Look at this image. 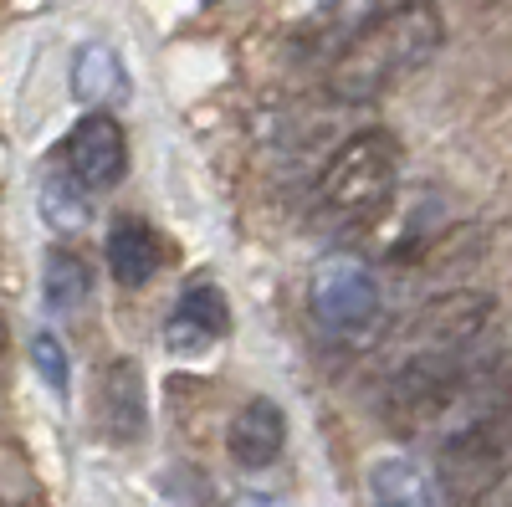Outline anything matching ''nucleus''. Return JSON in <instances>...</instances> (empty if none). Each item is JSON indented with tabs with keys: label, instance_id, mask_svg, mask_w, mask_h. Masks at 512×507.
<instances>
[{
	"label": "nucleus",
	"instance_id": "7",
	"mask_svg": "<svg viewBox=\"0 0 512 507\" xmlns=\"http://www.w3.org/2000/svg\"><path fill=\"white\" fill-rule=\"evenodd\" d=\"M226 333H231V303H226V292L216 282H190L180 292L175 313H169V323H164V344H169V354L195 359V354L216 349Z\"/></svg>",
	"mask_w": 512,
	"mask_h": 507
},
{
	"label": "nucleus",
	"instance_id": "6",
	"mask_svg": "<svg viewBox=\"0 0 512 507\" xmlns=\"http://www.w3.org/2000/svg\"><path fill=\"white\" fill-rule=\"evenodd\" d=\"M62 169L82 190H113L128 175V134L113 113H88L72 123V134L62 144Z\"/></svg>",
	"mask_w": 512,
	"mask_h": 507
},
{
	"label": "nucleus",
	"instance_id": "11",
	"mask_svg": "<svg viewBox=\"0 0 512 507\" xmlns=\"http://www.w3.org/2000/svg\"><path fill=\"white\" fill-rule=\"evenodd\" d=\"M72 93L88 108H113L128 98V72L118 62V52L108 47H82L72 62Z\"/></svg>",
	"mask_w": 512,
	"mask_h": 507
},
{
	"label": "nucleus",
	"instance_id": "1",
	"mask_svg": "<svg viewBox=\"0 0 512 507\" xmlns=\"http://www.w3.org/2000/svg\"><path fill=\"white\" fill-rule=\"evenodd\" d=\"M446 16L436 0H400V6L369 16L328 67V98L333 103H374L405 77H415L425 62L441 52Z\"/></svg>",
	"mask_w": 512,
	"mask_h": 507
},
{
	"label": "nucleus",
	"instance_id": "4",
	"mask_svg": "<svg viewBox=\"0 0 512 507\" xmlns=\"http://www.w3.org/2000/svg\"><path fill=\"white\" fill-rule=\"evenodd\" d=\"M502 467H507V410L502 400H492L441 441L436 487L451 507H482V497L502 487Z\"/></svg>",
	"mask_w": 512,
	"mask_h": 507
},
{
	"label": "nucleus",
	"instance_id": "15",
	"mask_svg": "<svg viewBox=\"0 0 512 507\" xmlns=\"http://www.w3.org/2000/svg\"><path fill=\"white\" fill-rule=\"evenodd\" d=\"M31 364H36L41 379H47V390L67 395V385H72V364H67V349H62V338H57V333H36V338H31Z\"/></svg>",
	"mask_w": 512,
	"mask_h": 507
},
{
	"label": "nucleus",
	"instance_id": "10",
	"mask_svg": "<svg viewBox=\"0 0 512 507\" xmlns=\"http://www.w3.org/2000/svg\"><path fill=\"white\" fill-rule=\"evenodd\" d=\"M103 251H108L113 282H123V287H144V282H154L159 267H164V241H159V231H154L144 216H118V221L108 226Z\"/></svg>",
	"mask_w": 512,
	"mask_h": 507
},
{
	"label": "nucleus",
	"instance_id": "12",
	"mask_svg": "<svg viewBox=\"0 0 512 507\" xmlns=\"http://www.w3.org/2000/svg\"><path fill=\"white\" fill-rule=\"evenodd\" d=\"M374 507H436V487L410 456H384L369 472Z\"/></svg>",
	"mask_w": 512,
	"mask_h": 507
},
{
	"label": "nucleus",
	"instance_id": "16",
	"mask_svg": "<svg viewBox=\"0 0 512 507\" xmlns=\"http://www.w3.org/2000/svg\"><path fill=\"white\" fill-rule=\"evenodd\" d=\"M6 344H11V333H6V318H0V354H6Z\"/></svg>",
	"mask_w": 512,
	"mask_h": 507
},
{
	"label": "nucleus",
	"instance_id": "2",
	"mask_svg": "<svg viewBox=\"0 0 512 507\" xmlns=\"http://www.w3.org/2000/svg\"><path fill=\"white\" fill-rule=\"evenodd\" d=\"M400 185V139L390 129H359L354 139H344L323 175L313 185V205L318 216L338 231H364L369 221H379L395 200Z\"/></svg>",
	"mask_w": 512,
	"mask_h": 507
},
{
	"label": "nucleus",
	"instance_id": "13",
	"mask_svg": "<svg viewBox=\"0 0 512 507\" xmlns=\"http://www.w3.org/2000/svg\"><path fill=\"white\" fill-rule=\"evenodd\" d=\"M41 292H47V308H52V313L88 308V298H93V272H88V262H82L77 251H67V246H52V251H47V272H41Z\"/></svg>",
	"mask_w": 512,
	"mask_h": 507
},
{
	"label": "nucleus",
	"instance_id": "8",
	"mask_svg": "<svg viewBox=\"0 0 512 507\" xmlns=\"http://www.w3.org/2000/svg\"><path fill=\"white\" fill-rule=\"evenodd\" d=\"M98 426L113 446H134L149 431V390L134 359H108L98 369Z\"/></svg>",
	"mask_w": 512,
	"mask_h": 507
},
{
	"label": "nucleus",
	"instance_id": "17",
	"mask_svg": "<svg viewBox=\"0 0 512 507\" xmlns=\"http://www.w3.org/2000/svg\"><path fill=\"white\" fill-rule=\"evenodd\" d=\"M323 6H333V0H323Z\"/></svg>",
	"mask_w": 512,
	"mask_h": 507
},
{
	"label": "nucleus",
	"instance_id": "5",
	"mask_svg": "<svg viewBox=\"0 0 512 507\" xmlns=\"http://www.w3.org/2000/svg\"><path fill=\"white\" fill-rule=\"evenodd\" d=\"M492 292H441L436 303H425L405 328H400V344L395 354H477V344L492 328Z\"/></svg>",
	"mask_w": 512,
	"mask_h": 507
},
{
	"label": "nucleus",
	"instance_id": "9",
	"mask_svg": "<svg viewBox=\"0 0 512 507\" xmlns=\"http://www.w3.org/2000/svg\"><path fill=\"white\" fill-rule=\"evenodd\" d=\"M226 451H231L236 467L267 472L272 461L287 451V415H282V405L267 400V395L246 400V405L231 415V426H226Z\"/></svg>",
	"mask_w": 512,
	"mask_h": 507
},
{
	"label": "nucleus",
	"instance_id": "14",
	"mask_svg": "<svg viewBox=\"0 0 512 507\" xmlns=\"http://www.w3.org/2000/svg\"><path fill=\"white\" fill-rule=\"evenodd\" d=\"M41 216L52 221V231H82L93 221V190H82L67 169H52L47 180H41Z\"/></svg>",
	"mask_w": 512,
	"mask_h": 507
},
{
	"label": "nucleus",
	"instance_id": "3",
	"mask_svg": "<svg viewBox=\"0 0 512 507\" xmlns=\"http://www.w3.org/2000/svg\"><path fill=\"white\" fill-rule=\"evenodd\" d=\"M308 318L338 349H364L384 328V287L354 251H333L308 282Z\"/></svg>",
	"mask_w": 512,
	"mask_h": 507
}]
</instances>
